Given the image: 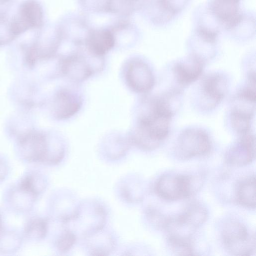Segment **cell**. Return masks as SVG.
I'll use <instances>...</instances> for the list:
<instances>
[{
  "label": "cell",
  "instance_id": "obj_1",
  "mask_svg": "<svg viewBox=\"0 0 256 256\" xmlns=\"http://www.w3.org/2000/svg\"><path fill=\"white\" fill-rule=\"evenodd\" d=\"M146 106L130 132V140L140 148L150 150L168 136L174 112L169 101L163 96L152 98Z\"/></svg>",
  "mask_w": 256,
  "mask_h": 256
},
{
  "label": "cell",
  "instance_id": "obj_2",
  "mask_svg": "<svg viewBox=\"0 0 256 256\" xmlns=\"http://www.w3.org/2000/svg\"><path fill=\"white\" fill-rule=\"evenodd\" d=\"M22 158L30 162L56 164L62 158L64 150L59 142L50 140L46 134L30 132L23 136L19 142Z\"/></svg>",
  "mask_w": 256,
  "mask_h": 256
},
{
  "label": "cell",
  "instance_id": "obj_3",
  "mask_svg": "<svg viewBox=\"0 0 256 256\" xmlns=\"http://www.w3.org/2000/svg\"><path fill=\"white\" fill-rule=\"evenodd\" d=\"M211 149V142L208 134L199 128H188L178 138L175 148L176 156L188 160L208 154Z\"/></svg>",
  "mask_w": 256,
  "mask_h": 256
},
{
  "label": "cell",
  "instance_id": "obj_4",
  "mask_svg": "<svg viewBox=\"0 0 256 256\" xmlns=\"http://www.w3.org/2000/svg\"><path fill=\"white\" fill-rule=\"evenodd\" d=\"M222 240L228 252L234 255H250L255 248L254 236L238 222L230 221L224 226Z\"/></svg>",
  "mask_w": 256,
  "mask_h": 256
},
{
  "label": "cell",
  "instance_id": "obj_5",
  "mask_svg": "<svg viewBox=\"0 0 256 256\" xmlns=\"http://www.w3.org/2000/svg\"><path fill=\"white\" fill-rule=\"evenodd\" d=\"M192 179L188 176L166 174L158 180L155 190L161 198L177 200L189 197L192 192Z\"/></svg>",
  "mask_w": 256,
  "mask_h": 256
},
{
  "label": "cell",
  "instance_id": "obj_6",
  "mask_svg": "<svg viewBox=\"0 0 256 256\" xmlns=\"http://www.w3.org/2000/svg\"><path fill=\"white\" fill-rule=\"evenodd\" d=\"M124 78L129 88L137 93L144 94L151 90L155 80L149 66L144 62L134 59L128 62L124 70Z\"/></svg>",
  "mask_w": 256,
  "mask_h": 256
},
{
  "label": "cell",
  "instance_id": "obj_7",
  "mask_svg": "<svg viewBox=\"0 0 256 256\" xmlns=\"http://www.w3.org/2000/svg\"><path fill=\"white\" fill-rule=\"evenodd\" d=\"M94 63L84 55L74 54L62 59L60 70L63 74L71 80L80 82L90 78L95 72L101 70L94 66Z\"/></svg>",
  "mask_w": 256,
  "mask_h": 256
},
{
  "label": "cell",
  "instance_id": "obj_8",
  "mask_svg": "<svg viewBox=\"0 0 256 256\" xmlns=\"http://www.w3.org/2000/svg\"><path fill=\"white\" fill-rule=\"evenodd\" d=\"M240 138L227 150V163L241 166L250 163L255 157V137L250 132L240 135Z\"/></svg>",
  "mask_w": 256,
  "mask_h": 256
},
{
  "label": "cell",
  "instance_id": "obj_9",
  "mask_svg": "<svg viewBox=\"0 0 256 256\" xmlns=\"http://www.w3.org/2000/svg\"><path fill=\"white\" fill-rule=\"evenodd\" d=\"M228 82L219 73L209 74L203 78L201 85L202 98L204 106L212 109L224 99L227 92Z\"/></svg>",
  "mask_w": 256,
  "mask_h": 256
},
{
  "label": "cell",
  "instance_id": "obj_10",
  "mask_svg": "<svg viewBox=\"0 0 256 256\" xmlns=\"http://www.w3.org/2000/svg\"><path fill=\"white\" fill-rule=\"evenodd\" d=\"M82 104V98L78 93L68 88H62L56 92L54 98V117L60 120L69 118L77 113Z\"/></svg>",
  "mask_w": 256,
  "mask_h": 256
},
{
  "label": "cell",
  "instance_id": "obj_11",
  "mask_svg": "<svg viewBox=\"0 0 256 256\" xmlns=\"http://www.w3.org/2000/svg\"><path fill=\"white\" fill-rule=\"evenodd\" d=\"M207 216V211L202 205L193 202L177 217L170 219V222L175 227L192 234L196 228L204 222Z\"/></svg>",
  "mask_w": 256,
  "mask_h": 256
},
{
  "label": "cell",
  "instance_id": "obj_12",
  "mask_svg": "<svg viewBox=\"0 0 256 256\" xmlns=\"http://www.w3.org/2000/svg\"><path fill=\"white\" fill-rule=\"evenodd\" d=\"M204 66V62L202 57L192 54L184 60L176 63L173 67V72L180 84L188 86L200 78Z\"/></svg>",
  "mask_w": 256,
  "mask_h": 256
},
{
  "label": "cell",
  "instance_id": "obj_13",
  "mask_svg": "<svg viewBox=\"0 0 256 256\" xmlns=\"http://www.w3.org/2000/svg\"><path fill=\"white\" fill-rule=\"evenodd\" d=\"M115 38L108 29L99 28L90 30L86 39V46L88 52L102 58L114 46Z\"/></svg>",
  "mask_w": 256,
  "mask_h": 256
},
{
  "label": "cell",
  "instance_id": "obj_14",
  "mask_svg": "<svg viewBox=\"0 0 256 256\" xmlns=\"http://www.w3.org/2000/svg\"><path fill=\"white\" fill-rule=\"evenodd\" d=\"M230 114L232 128L240 135L250 132L251 120L254 108L252 105L242 102H235Z\"/></svg>",
  "mask_w": 256,
  "mask_h": 256
},
{
  "label": "cell",
  "instance_id": "obj_15",
  "mask_svg": "<svg viewBox=\"0 0 256 256\" xmlns=\"http://www.w3.org/2000/svg\"><path fill=\"white\" fill-rule=\"evenodd\" d=\"M236 200L241 206L249 208L256 206V180L254 176L242 180L237 186Z\"/></svg>",
  "mask_w": 256,
  "mask_h": 256
},
{
  "label": "cell",
  "instance_id": "obj_16",
  "mask_svg": "<svg viewBox=\"0 0 256 256\" xmlns=\"http://www.w3.org/2000/svg\"><path fill=\"white\" fill-rule=\"evenodd\" d=\"M44 182L40 176L36 174H29L20 180L18 188L36 198L42 191Z\"/></svg>",
  "mask_w": 256,
  "mask_h": 256
},
{
  "label": "cell",
  "instance_id": "obj_17",
  "mask_svg": "<svg viewBox=\"0 0 256 256\" xmlns=\"http://www.w3.org/2000/svg\"><path fill=\"white\" fill-rule=\"evenodd\" d=\"M24 231L25 235L30 239L43 238L48 231V222L43 218H32L26 224Z\"/></svg>",
  "mask_w": 256,
  "mask_h": 256
},
{
  "label": "cell",
  "instance_id": "obj_18",
  "mask_svg": "<svg viewBox=\"0 0 256 256\" xmlns=\"http://www.w3.org/2000/svg\"><path fill=\"white\" fill-rule=\"evenodd\" d=\"M75 242L74 234L69 230H66L58 238L56 242V248L60 252H64L73 246Z\"/></svg>",
  "mask_w": 256,
  "mask_h": 256
},
{
  "label": "cell",
  "instance_id": "obj_19",
  "mask_svg": "<svg viewBox=\"0 0 256 256\" xmlns=\"http://www.w3.org/2000/svg\"><path fill=\"white\" fill-rule=\"evenodd\" d=\"M200 36L204 40L208 43L212 44L216 42L217 33L204 28H200L198 30Z\"/></svg>",
  "mask_w": 256,
  "mask_h": 256
},
{
  "label": "cell",
  "instance_id": "obj_20",
  "mask_svg": "<svg viewBox=\"0 0 256 256\" xmlns=\"http://www.w3.org/2000/svg\"><path fill=\"white\" fill-rule=\"evenodd\" d=\"M221 0L238 4L240 0Z\"/></svg>",
  "mask_w": 256,
  "mask_h": 256
},
{
  "label": "cell",
  "instance_id": "obj_21",
  "mask_svg": "<svg viewBox=\"0 0 256 256\" xmlns=\"http://www.w3.org/2000/svg\"><path fill=\"white\" fill-rule=\"evenodd\" d=\"M10 0H0V4H4L6 2H8V1H10Z\"/></svg>",
  "mask_w": 256,
  "mask_h": 256
},
{
  "label": "cell",
  "instance_id": "obj_22",
  "mask_svg": "<svg viewBox=\"0 0 256 256\" xmlns=\"http://www.w3.org/2000/svg\"><path fill=\"white\" fill-rule=\"evenodd\" d=\"M1 226H2V220H1V218H0V228H1Z\"/></svg>",
  "mask_w": 256,
  "mask_h": 256
}]
</instances>
